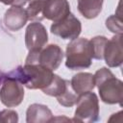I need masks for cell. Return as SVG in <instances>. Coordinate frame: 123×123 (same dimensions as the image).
Segmentation results:
<instances>
[{
	"mask_svg": "<svg viewBox=\"0 0 123 123\" xmlns=\"http://www.w3.org/2000/svg\"><path fill=\"white\" fill-rule=\"evenodd\" d=\"M23 98V85L10 73L5 74L0 87L1 103L8 108H12L21 104Z\"/></svg>",
	"mask_w": 123,
	"mask_h": 123,
	"instance_id": "cell-6",
	"label": "cell"
},
{
	"mask_svg": "<svg viewBox=\"0 0 123 123\" xmlns=\"http://www.w3.org/2000/svg\"><path fill=\"white\" fill-rule=\"evenodd\" d=\"M108 38L103 36L94 37L90 39L91 47H92V57L95 60H103V53L105 44L107 42Z\"/></svg>",
	"mask_w": 123,
	"mask_h": 123,
	"instance_id": "cell-17",
	"label": "cell"
},
{
	"mask_svg": "<svg viewBox=\"0 0 123 123\" xmlns=\"http://www.w3.org/2000/svg\"><path fill=\"white\" fill-rule=\"evenodd\" d=\"M122 36L116 35L107 40L104 48L103 59L110 67H118L123 62V52L121 44Z\"/></svg>",
	"mask_w": 123,
	"mask_h": 123,
	"instance_id": "cell-9",
	"label": "cell"
},
{
	"mask_svg": "<svg viewBox=\"0 0 123 123\" xmlns=\"http://www.w3.org/2000/svg\"><path fill=\"white\" fill-rule=\"evenodd\" d=\"M72 89L76 94H82L84 92L91 91L95 87L94 76L88 72H81L74 75L70 81Z\"/></svg>",
	"mask_w": 123,
	"mask_h": 123,
	"instance_id": "cell-13",
	"label": "cell"
},
{
	"mask_svg": "<svg viewBox=\"0 0 123 123\" xmlns=\"http://www.w3.org/2000/svg\"><path fill=\"white\" fill-rule=\"evenodd\" d=\"M70 13V6L67 0H46L42 15L43 18L58 22Z\"/></svg>",
	"mask_w": 123,
	"mask_h": 123,
	"instance_id": "cell-10",
	"label": "cell"
},
{
	"mask_svg": "<svg viewBox=\"0 0 123 123\" xmlns=\"http://www.w3.org/2000/svg\"><path fill=\"white\" fill-rule=\"evenodd\" d=\"M28 0H0L1 3L11 6H24Z\"/></svg>",
	"mask_w": 123,
	"mask_h": 123,
	"instance_id": "cell-21",
	"label": "cell"
},
{
	"mask_svg": "<svg viewBox=\"0 0 123 123\" xmlns=\"http://www.w3.org/2000/svg\"><path fill=\"white\" fill-rule=\"evenodd\" d=\"M50 31L52 34L62 37V39L72 40L80 36L82 32V24L80 20L70 12L62 20L54 22L50 27Z\"/></svg>",
	"mask_w": 123,
	"mask_h": 123,
	"instance_id": "cell-7",
	"label": "cell"
},
{
	"mask_svg": "<svg viewBox=\"0 0 123 123\" xmlns=\"http://www.w3.org/2000/svg\"><path fill=\"white\" fill-rule=\"evenodd\" d=\"M77 98H78V94L75 93V91L72 89L71 85H70L67 87V89L65 90V92L62 96L57 98V100H58L59 104L63 107H72L76 104Z\"/></svg>",
	"mask_w": 123,
	"mask_h": 123,
	"instance_id": "cell-18",
	"label": "cell"
},
{
	"mask_svg": "<svg viewBox=\"0 0 123 123\" xmlns=\"http://www.w3.org/2000/svg\"><path fill=\"white\" fill-rule=\"evenodd\" d=\"M69 86H70L69 81L64 80V79L61 78L59 75L55 74V77H54V80L52 81V83L46 88H44L42 90V92L46 95L59 98L65 92V90L67 89V87Z\"/></svg>",
	"mask_w": 123,
	"mask_h": 123,
	"instance_id": "cell-15",
	"label": "cell"
},
{
	"mask_svg": "<svg viewBox=\"0 0 123 123\" xmlns=\"http://www.w3.org/2000/svg\"><path fill=\"white\" fill-rule=\"evenodd\" d=\"M10 74L15 77L27 88L41 90L46 88L55 77L52 70L37 63H25L24 66H18L11 71Z\"/></svg>",
	"mask_w": 123,
	"mask_h": 123,
	"instance_id": "cell-1",
	"label": "cell"
},
{
	"mask_svg": "<svg viewBox=\"0 0 123 123\" xmlns=\"http://www.w3.org/2000/svg\"><path fill=\"white\" fill-rule=\"evenodd\" d=\"M106 27L115 35L122 36V20L118 14L111 15L106 20Z\"/></svg>",
	"mask_w": 123,
	"mask_h": 123,
	"instance_id": "cell-19",
	"label": "cell"
},
{
	"mask_svg": "<svg viewBox=\"0 0 123 123\" xmlns=\"http://www.w3.org/2000/svg\"><path fill=\"white\" fill-rule=\"evenodd\" d=\"M104 0H77L79 12L87 19L98 16L102 11Z\"/></svg>",
	"mask_w": 123,
	"mask_h": 123,
	"instance_id": "cell-14",
	"label": "cell"
},
{
	"mask_svg": "<svg viewBox=\"0 0 123 123\" xmlns=\"http://www.w3.org/2000/svg\"><path fill=\"white\" fill-rule=\"evenodd\" d=\"M48 41L46 28L39 22L30 23L25 31V45L30 51H38L45 46Z\"/></svg>",
	"mask_w": 123,
	"mask_h": 123,
	"instance_id": "cell-8",
	"label": "cell"
},
{
	"mask_svg": "<svg viewBox=\"0 0 123 123\" xmlns=\"http://www.w3.org/2000/svg\"><path fill=\"white\" fill-rule=\"evenodd\" d=\"M53 113L50 109L42 104H32L26 111L27 123H45L52 122Z\"/></svg>",
	"mask_w": 123,
	"mask_h": 123,
	"instance_id": "cell-12",
	"label": "cell"
},
{
	"mask_svg": "<svg viewBox=\"0 0 123 123\" xmlns=\"http://www.w3.org/2000/svg\"><path fill=\"white\" fill-rule=\"evenodd\" d=\"M63 59V52L57 44H49L38 51H30L25 63H37L52 71L59 68Z\"/></svg>",
	"mask_w": 123,
	"mask_h": 123,
	"instance_id": "cell-4",
	"label": "cell"
},
{
	"mask_svg": "<svg viewBox=\"0 0 123 123\" xmlns=\"http://www.w3.org/2000/svg\"><path fill=\"white\" fill-rule=\"evenodd\" d=\"M94 76L95 86L98 87L101 100L109 105L119 104L122 106L123 100V83L117 79L113 73L106 68L102 67L98 69Z\"/></svg>",
	"mask_w": 123,
	"mask_h": 123,
	"instance_id": "cell-2",
	"label": "cell"
},
{
	"mask_svg": "<svg viewBox=\"0 0 123 123\" xmlns=\"http://www.w3.org/2000/svg\"><path fill=\"white\" fill-rule=\"evenodd\" d=\"M27 21L28 15L26 10L21 6H12V8L6 11L3 18L5 27L12 32H16L23 28Z\"/></svg>",
	"mask_w": 123,
	"mask_h": 123,
	"instance_id": "cell-11",
	"label": "cell"
},
{
	"mask_svg": "<svg viewBox=\"0 0 123 123\" xmlns=\"http://www.w3.org/2000/svg\"><path fill=\"white\" fill-rule=\"evenodd\" d=\"M0 122H18V114L12 110H3L0 111Z\"/></svg>",
	"mask_w": 123,
	"mask_h": 123,
	"instance_id": "cell-20",
	"label": "cell"
},
{
	"mask_svg": "<svg viewBox=\"0 0 123 123\" xmlns=\"http://www.w3.org/2000/svg\"><path fill=\"white\" fill-rule=\"evenodd\" d=\"M28 7L26 12L28 15V20L41 21L43 19L42 11L46 0H28Z\"/></svg>",
	"mask_w": 123,
	"mask_h": 123,
	"instance_id": "cell-16",
	"label": "cell"
},
{
	"mask_svg": "<svg viewBox=\"0 0 123 123\" xmlns=\"http://www.w3.org/2000/svg\"><path fill=\"white\" fill-rule=\"evenodd\" d=\"M65 58V65L71 70L88 68L93 59L90 40L85 37L72 39L66 46Z\"/></svg>",
	"mask_w": 123,
	"mask_h": 123,
	"instance_id": "cell-3",
	"label": "cell"
},
{
	"mask_svg": "<svg viewBox=\"0 0 123 123\" xmlns=\"http://www.w3.org/2000/svg\"><path fill=\"white\" fill-rule=\"evenodd\" d=\"M4 75H5V74L0 71V85H1V83H2V80H3V78H4Z\"/></svg>",
	"mask_w": 123,
	"mask_h": 123,
	"instance_id": "cell-22",
	"label": "cell"
},
{
	"mask_svg": "<svg viewBox=\"0 0 123 123\" xmlns=\"http://www.w3.org/2000/svg\"><path fill=\"white\" fill-rule=\"evenodd\" d=\"M73 121L96 122L99 119V100L94 92L87 91L78 95Z\"/></svg>",
	"mask_w": 123,
	"mask_h": 123,
	"instance_id": "cell-5",
	"label": "cell"
}]
</instances>
